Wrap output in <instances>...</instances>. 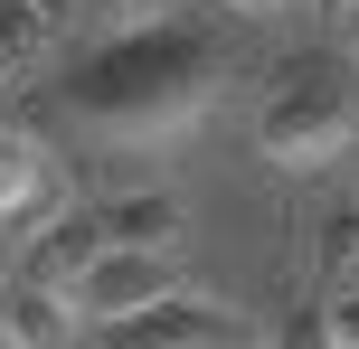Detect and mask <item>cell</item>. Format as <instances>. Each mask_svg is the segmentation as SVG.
<instances>
[{"instance_id": "1", "label": "cell", "mask_w": 359, "mask_h": 349, "mask_svg": "<svg viewBox=\"0 0 359 349\" xmlns=\"http://www.w3.org/2000/svg\"><path fill=\"white\" fill-rule=\"evenodd\" d=\"M217 85V57L180 29H123L86 76H76V104L95 123H151V113H198Z\"/></svg>"}, {"instance_id": "2", "label": "cell", "mask_w": 359, "mask_h": 349, "mask_svg": "<svg viewBox=\"0 0 359 349\" xmlns=\"http://www.w3.org/2000/svg\"><path fill=\"white\" fill-rule=\"evenodd\" d=\"M350 132H359V113L341 104V85H303V76L284 85V104L255 113V151L265 161H331Z\"/></svg>"}, {"instance_id": "3", "label": "cell", "mask_w": 359, "mask_h": 349, "mask_svg": "<svg viewBox=\"0 0 359 349\" xmlns=\"http://www.w3.org/2000/svg\"><path fill=\"white\" fill-rule=\"evenodd\" d=\"M246 340L255 331L227 312V302H208V293H170V302H151V312L95 331V349H246Z\"/></svg>"}, {"instance_id": "4", "label": "cell", "mask_w": 359, "mask_h": 349, "mask_svg": "<svg viewBox=\"0 0 359 349\" xmlns=\"http://www.w3.org/2000/svg\"><path fill=\"white\" fill-rule=\"evenodd\" d=\"M189 293V274H180V255H104L86 283H76V321H95V331H114V321L151 312V302Z\"/></svg>"}, {"instance_id": "5", "label": "cell", "mask_w": 359, "mask_h": 349, "mask_svg": "<svg viewBox=\"0 0 359 349\" xmlns=\"http://www.w3.org/2000/svg\"><path fill=\"white\" fill-rule=\"evenodd\" d=\"M104 264V236H95V208H67V218H48L29 236V255H19V283H38V293H67L76 302V283Z\"/></svg>"}, {"instance_id": "6", "label": "cell", "mask_w": 359, "mask_h": 349, "mask_svg": "<svg viewBox=\"0 0 359 349\" xmlns=\"http://www.w3.org/2000/svg\"><path fill=\"white\" fill-rule=\"evenodd\" d=\"M67 218V180L29 132H0V227H48Z\"/></svg>"}, {"instance_id": "7", "label": "cell", "mask_w": 359, "mask_h": 349, "mask_svg": "<svg viewBox=\"0 0 359 349\" xmlns=\"http://www.w3.org/2000/svg\"><path fill=\"white\" fill-rule=\"evenodd\" d=\"M95 236H104V255H170V245L189 236V208H180L170 189H133V199L95 208Z\"/></svg>"}, {"instance_id": "8", "label": "cell", "mask_w": 359, "mask_h": 349, "mask_svg": "<svg viewBox=\"0 0 359 349\" xmlns=\"http://www.w3.org/2000/svg\"><path fill=\"white\" fill-rule=\"evenodd\" d=\"M0 349H76V302L38 283H0Z\"/></svg>"}, {"instance_id": "9", "label": "cell", "mask_w": 359, "mask_h": 349, "mask_svg": "<svg viewBox=\"0 0 359 349\" xmlns=\"http://www.w3.org/2000/svg\"><path fill=\"white\" fill-rule=\"evenodd\" d=\"M57 38V0H0V57H29Z\"/></svg>"}, {"instance_id": "10", "label": "cell", "mask_w": 359, "mask_h": 349, "mask_svg": "<svg viewBox=\"0 0 359 349\" xmlns=\"http://www.w3.org/2000/svg\"><path fill=\"white\" fill-rule=\"evenodd\" d=\"M322 331H331V349H359V283H331V302H322Z\"/></svg>"}, {"instance_id": "11", "label": "cell", "mask_w": 359, "mask_h": 349, "mask_svg": "<svg viewBox=\"0 0 359 349\" xmlns=\"http://www.w3.org/2000/svg\"><path fill=\"white\" fill-rule=\"evenodd\" d=\"M350 245H359V218H331V227H322V264H341Z\"/></svg>"}, {"instance_id": "12", "label": "cell", "mask_w": 359, "mask_h": 349, "mask_svg": "<svg viewBox=\"0 0 359 349\" xmlns=\"http://www.w3.org/2000/svg\"><path fill=\"white\" fill-rule=\"evenodd\" d=\"M95 10H104V19H142L151 0H95Z\"/></svg>"}, {"instance_id": "13", "label": "cell", "mask_w": 359, "mask_h": 349, "mask_svg": "<svg viewBox=\"0 0 359 349\" xmlns=\"http://www.w3.org/2000/svg\"><path fill=\"white\" fill-rule=\"evenodd\" d=\"M227 10H255V19H274V10H293V0H227Z\"/></svg>"}, {"instance_id": "14", "label": "cell", "mask_w": 359, "mask_h": 349, "mask_svg": "<svg viewBox=\"0 0 359 349\" xmlns=\"http://www.w3.org/2000/svg\"><path fill=\"white\" fill-rule=\"evenodd\" d=\"M331 283H359V245H350V255H341V264H331Z\"/></svg>"}, {"instance_id": "15", "label": "cell", "mask_w": 359, "mask_h": 349, "mask_svg": "<svg viewBox=\"0 0 359 349\" xmlns=\"http://www.w3.org/2000/svg\"><path fill=\"white\" fill-rule=\"evenodd\" d=\"M341 38H350V57H359V0H350V10H341Z\"/></svg>"}, {"instance_id": "16", "label": "cell", "mask_w": 359, "mask_h": 349, "mask_svg": "<svg viewBox=\"0 0 359 349\" xmlns=\"http://www.w3.org/2000/svg\"><path fill=\"white\" fill-rule=\"evenodd\" d=\"M322 10H331V0H322ZM341 10H350V0H341Z\"/></svg>"}]
</instances>
